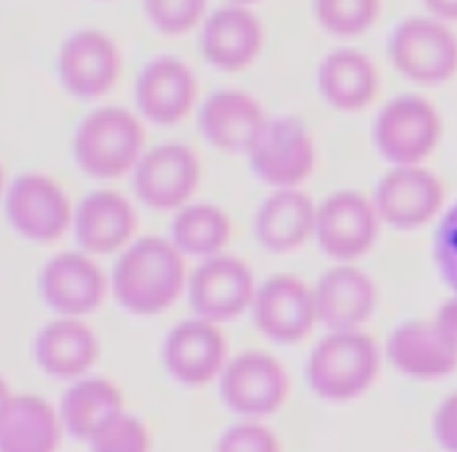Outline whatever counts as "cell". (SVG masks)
I'll use <instances>...</instances> for the list:
<instances>
[{
    "label": "cell",
    "mask_w": 457,
    "mask_h": 452,
    "mask_svg": "<svg viewBox=\"0 0 457 452\" xmlns=\"http://www.w3.org/2000/svg\"><path fill=\"white\" fill-rule=\"evenodd\" d=\"M186 255L170 238L146 234L130 241L114 259L109 289L134 316H157L186 295Z\"/></svg>",
    "instance_id": "1"
},
{
    "label": "cell",
    "mask_w": 457,
    "mask_h": 452,
    "mask_svg": "<svg viewBox=\"0 0 457 452\" xmlns=\"http://www.w3.org/2000/svg\"><path fill=\"white\" fill-rule=\"evenodd\" d=\"M146 130L143 118L121 105H100L75 127L73 161L82 173L96 180H114L132 173L143 155Z\"/></svg>",
    "instance_id": "2"
},
{
    "label": "cell",
    "mask_w": 457,
    "mask_h": 452,
    "mask_svg": "<svg viewBox=\"0 0 457 452\" xmlns=\"http://www.w3.org/2000/svg\"><path fill=\"white\" fill-rule=\"evenodd\" d=\"M378 370V347L359 329L332 331L318 341L305 366L311 389L332 402L353 400L366 393Z\"/></svg>",
    "instance_id": "3"
},
{
    "label": "cell",
    "mask_w": 457,
    "mask_h": 452,
    "mask_svg": "<svg viewBox=\"0 0 457 452\" xmlns=\"http://www.w3.org/2000/svg\"><path fill=\"white\" fill-rule=\"evenodd\" d=\"M4 214L11 229L36 245L61 239L73 220V205L62 184L45 172L16 175L4 193Z\"/></svg>",
    "instance_id": "4"
},
{
    "label": "cell",
    "mask_w": 457,
    "mask_h": 452,
    "mask_svg": "<svg viewBox=\"0 0 457 452\" xmlns=\"http://www.w3.org/2000/svg\"><path fill=\"white\" fill-rule=\"evenodd\" d=\"M130 175L137 202L157 213H175L193 202L202 164L189 145L164 141L146 148Z\"/></svg>",
    "instance_id": "5"
},
{
    "label": "cell",
    "mask_w": 457,
    "mask_h": 452,
    "mask_svg": "<svg viewBox=\"0 0 457 452\" xmlns=\"http://www.w3.org/2000/svg\"><path fill=\"white\" fill-rule=\"evenodd\" d=\"M216 382L223 406L246 420L277 413L289 395L284 364L273 354L257 348L230 357Z\"/></svg>",
    "instance_id": "6"
},
{
    "label": "cell",
    "mask_w": 457,
    "mask_h": 452,
    "mask_svg": "<svg viewBox=\"0 0 457 452\" xmlns=\"http://www.w3.org/2000/svg\"><path fill=\"white\" fill-rule=\"evenodd\" d=\"M61 88L77 100H98L120 80L123 55L107 32L84 27L66 36L55 61Z\"/></svg>",
    "instance_id": "7"
},
{
    "label": "cell",
    "mask_w": 457,
    "mask_h": 452,
    "mask_svg": "<svg viewBox=\"0 0 457 452\" xmlns=\"http://www.w3.org/2000/svg\"><path fill=\"white\" fill-rule=\"evenodd\" d=\"M255 291L257 282L248 263L228 252L198 261L186 288L193 314L218 325L250 311Z\"/></svg>",
    "instance_id": "8"
},
{
    "label": "cell",
    "mask_w": 457,
    "mask_h": 452,
    "mask_svg": "<svg viewBox=\"0 0 457 452\" xmlns=\"http://www.w3.org/2000/svg\"><path fill=\"white\" fill-rule=\"evenodd\" d=\"M398 73L418 84H441L457 73V36L434 16L403 20L389 39Z\"/></svg>",
    "instance_id": "9"
},
{
    "label": "cell",
    "mask_w": 457,
    "mask_h": 452,
    "mask_svg": "<svg viewBox=\"0 0 457 452\" xmlns=\"http://www.w3.org/2000/svg\"><path fill=\"white\" fill-rule=\"evenodd\" d=\"M253 175L273 189L300 188L316 166V146L307 127L295 116L268 118L246 152Z\"/></svg>",
    "instance_id": "10"
},
{
    "label": "cell",
    "mask_w": 457,
    "mask_h": 452,
    "mask_svg": "<svg viewBox=\"0 0 457 452\" xmlns=\"http://www.w3.org/2000/svg\"><path fill=\"white\" fill-rule=\"evenodd\" d=\"M109 277L96 257L75 248L54 254L41 266L37 293L55 316L86 318L105 300Z\"/></svg>",
    "instance_id": "11"
},
{
    "label": "cell",
    "mask_w": 457,
    "mask_h": 452,
    "mask_svg": "<svg viewBox=\"0 0 457 452\" xmlns=\"http://www.w3.org/2000/svg\"><path fill=\"white\" fill-rule=\"evenodd\" d=\"M441 134L443 121L437 109L414 95L387 102L373 129L378 152L395 166L420 164L436 150Z\"/></svg>",
    "instance_id": "12"
},
{
    "label": "cell",
    "mask_w": 457,
    "mask_h": 452,
    "mask_svg": "<svg viewBox=\"0 0 457 452\" xmlns=\"http://www.w3.org/2000/svg\"><path fill=\"white\" fill-rule=\"evenodd\" d=\"M228 359L221 327L195 314L175 323L161 347L164 372L184 388H202L218 381Z\"/></svg>",
    "instance_id": "13"
},
{
    "label": "cell",
    "mask_w": 457,
    "mask_h": 452,
    "mask_svg": "<svg viewBox=\"0 0 457 452\" xmlns=\"http://www.w3.org/2000/svg\"><path fill=\"white\" fill-rule=\"evenodd\" d=\"M198 102V79L193 68L173 54L150 59L134 80L136 113L159 127L184 121Z\"/></svg>",
    "instance_id": "14"
},
{
    "label": "cell",
    "mask_w": 457,
    "mask_h": 452,
    "mask_svg": "<svg viewBox=\"0 0 457 452\" xmlns=\"http://www.w3.org/2000/svg\"><path fill=\"white\" fill-rule=\"evenodd\" d=\"M250 313L257 331L280 345L305 339L318 323L314 289L291 273H275L259 284Z\"/></svg>",
    "instance_id": "15"
},
{
    "label": "cell",
    "mask_w": 457,
    "mask_h": 452,
    "mask_svg": "<svg viewBox=\"0 0 457 452\" xmlns=\"http://www.w3.org/2000/svg\"><path fill=\"white\" fill-rule=\"evenodd\" d=\"M380 222L375 202L366 195L337 191L318 205L314 236L327 255L350 263L373 248Z\"/></svg>",
    "instance_id": "16"
},
{
    "label": "cell",
    "mask_w": 457,
    "mask_h": 452,
    "mask_svg": "<svg viewBox=\"0 0 457 452\" xmlns=\"http://www.w3.org/2000/svg\"><path fill=\"white\" fill-rule=\"evenodd\" d=\"M264 39V25L252 7L225 4L207 13L200 25L198 46L209 66L237 73L255 63Z\"/></svg>",
    "instance_id": "17"
},
{
    "label": "cell",
    "mask_w": 457,
    "mask_h": 452,
    "mask_svg": "<svg viewBox=\"0 0 457 452\" xmlns=\"http://www.w3.org/2000/svg\"><path fill=\"white\" fill-rule=\"evenodd\" d=\"M137 225L134 204L112 188L86 193L75 205L71 220L77 248L93 257L118 255L137 238Z\"/></svg>",
    "instance_id": "18"
},
{
    "label": "cell",
    "mask_w": 457,
    "mask_h": 452,
    "mask_svg": "<svg viewBox=\"0 0 457 452\" xmlns=\"http://www.w3.org/2000/svg\"><path fill=\"white\" fill-rule=\"evenodd\" d=\"M266 121L268 116L261 102L237 88L216 89L196 107L200 136L207 145L225 154L246 155Z\"/></svg>",
    "instance_id": "19"
},
{
    "label": "cell",
    "mask_w": 457,
    "mask_h": 452,
    "mask_svg": "<svg viewBox=\"0 0 457 452\" xmlns=\"http://www.w3.org/2000/svg\"><path fill=\"white\" fill-rule=\"evenodd\" d=\"M375 207L382 222L395 229L428 223L445 204L441 179L421 164L395 166L377 186Z\"/></svg>",
    "instance_id": "20"
},
{
    "label": "cell",
    "mask_w": 457,
    "mask_h": 452,
    "mask_svg": "<svg viewBox=\"0 0 457 452\" xmlns=\"http://www.w3.org/2000/svg\"><path fill=\"white\" fill-rule=\"evenodd\" d=\"M32 354L45 375L71 382L93 370L100 356V341L84 318L55 316L37 331Z\"/></svg>",
    "instance_id": "21"
},
{
    "label": "cell",
    "mask_w": 457,
    "mask_h": 452,
    "mask_svg": "<svg viewBox=\"0 0 457 452\" xmlns=\"http://www.w3.org/2000/svg\"><path fill=\"white\" fill-rule=\"evenodd\" d=\"M391 364L414 379H439L457 366V341L436 320H412L387 341Z\"/></svg>",
    "instance_id": "22"
},
{
    "label": "cell",
    "mask_w": 457,
    "mask_h": 452,
    "mask_svg": "<svg viewBox=\"0 0 457 452\" xmlns=\"http://www.w3.org/2000/svg\"><path fill=\"white\" fill-rule=\"evenodd\" d=\"M318 205L300 188L275 189L253 218L257 243L271 254H289L300 248L316 229Z\"/></svg>",
    "instance_id": "23"
},
{
    "label": "cell",
    "mask_w": 457,
    "mask_h": 452,
    "mask_svg": "<svg viewBox=\"0 0 457 452\" xmlns=\"http://www.w3.org/2000/svg\"><path fill=\"white\" fill-rule=\"evenodd\" d=\"M312 289L318 322L330 331L359 329L377 306L375 282L346 263L327 270Z\"/></svg>",
    "instance_id": "24"
},
{
    "label": "cell",
    "mask_w": 457,
    "mask_h": 452,
    "mask_svg": "<svg viewBox=\"0 0 457 452\" xmlns=\"http://www.w3.org/2000/svg\"><path fill=\"white\" fill-rule=\"evenodd\" d=\"M57 411L64 432L87 443L104 425L125 411L123 391L114 381L87 373L68 384Z\"/></svg>",
    "instance_id": "25"
},
{
    "label": "cell",
    "mask_w": 457,
    "mask_h": 452,
    "mask_svg": "<svg viewBox=\"0 0 457 452\" xmlns=\"http://www.w3.org/2000/svg\"><path fill=\"white\" fill-rule=\"evenodd\" d=\"M62 434L57 407L36 393H14L0 416V452H57Z\"/></svg>",
    "instance_id": "26"
},
{
    "label": "cell",
    "mask_w": 457,
    "mask_h": 452,
    "mask_svg": "<svg viewBox=\"0 0 457 452\" xmlns=\"http://www.w3.org/2000/svg\"><path fill=\"white\" fill-rule=\"evenodd\" d=\"M318 88L325 102L334 109L357 113L377 98L380 75L366 54L353 48H339L321 61Z\"/></svg>",
    "instance_id": "27"
},
{
    "label": "cell",
    "mask_w": 457,
    "mask_h": 452,
    "mask_svg": "<svg viewBox=\"0 0 457 452\" xmlns=\"http://www.w3.org/2000/svg\"><path fill=\"white\" fill-rule=\"evenodd\" d=\"M168 238L186 257L202 261L227 252L232 220L223 207L193 200L173 213Z\"/></svg>",
    "instance_id": "28"
},
{
    "label": "cell",
    "mask_w": 457,
    "mask_h": 452,
    "mask_svg": "<svg viewBox=\"0 0 457 452\" xmlns=\"http://www.w3.org/2000/svg\"><path fill=\"white\" fill-rule=\"evenodd\" d=\"M312 5L323 30L339 38H353L375 25L382 0H314Z\"/></svg>",
    "instance_id": "29"
},
{
    "label": "cell",
    "mask_w": 457,
    "mask_h": 452,
    "mask_svg": "<svg viewBox=\"0 0 457 452\" xmlns=\"http://www.w3.org/2000/svg\"><path fill=\"white\" fill-rule=\"evenodd\" d=\"M143 13L157 32L182 36L200 29L209 13V0H143Z\"/></svg>",
    "instance_id": "30"
},
{
    "label": "cell",
    "mask_w": 457,
    "mask_h": 452,
    "mask_svg": "<svg viewBox=\"0 0 457 452\" xmlns=\"http://www.w3.org/2000/svg\"><path fill=\"white\" fill-rule=\"evenodd\" d=\"M86 445L89 452H152V434L139 416L125 409Z\"/></svg>",
    "instance_id": "31"
},
{
    "label": "cell",
    "mask_w": 457,
    "mask_h": 452,
    "mask_svg": "<svg viewBox=\"0 0 457 452\" xmlns=\"http://www.w3.org/2000/svg\"><path fill=\"white\" fill-rule=\"evenodd\" d=\"M214 452H282L277 434L259 420L228 425L216 439Z\"/></svg>",
    "instance_id": "32"
},
{
    "label": "cell",
    "mask_w": 457,
    "mask_h": 452,
    "mask_svg": "<svg viewBox=\"0 0 457 452\" xmlns=\"http://www.w3.org/2000/svg\"><path fill=\"white\" fill-rule=\"evenodd\" d=\"M434 432L448 452H457V393L448 395L437 407Z\"/></svg>",
    "instance_id": "33"
},
{
    "label": "cell",
    "mask_w": 457,
    "mask_h": 452,
    "mask_svg": "<svg viewBox=\"0 0 457 452\" xmlns=\"http://www.w3.org/2000/svg\"><path fill=\"white\" fill-rule=\"evenodd\" d=\"M428 13L441 21H457V0H423Z\"/></svg>",
    "instance_id": "34"
},
{
    "label": "cell",
    "mask_w": 457,
    "mask_h": 452,
    "mask_svg": "<svg viewBox=\"0 0 457 452\" xmlns=\"http://www.w3.org/2000/svg\"><path fill=\"white\" fill-rule=\"evenodd\" d=\"M434 320L457 341V298L448 300Z\"/></svg>",
    "instance_id": "35"
},
{
    "label": "cell",
    "mask_w": 457,
    "mask_h": 452,
    "mask_svg": "<svg viewBox=\"0 0 457 452\" xmlns=\"http://www.w3.org/2000/svg\"><path fill=\"white\" fill-rule=\"evenodd\" d=\"M12 397H14V393H12L11 386H9V382L0 375V416H2V414L5 413V409L9 407Z\"/></svg>",
    "instance_id": "36"
},
{
    "label": "cell",
    "mask_w": 457,
    "mask_h": 452,
    "mask_svg": "<svg viewBox=\"0 0 457 452\" xmlns=\"http://www.w3.org/2000/svg\"><path fill=\"white\" fill-rule=\"evenodd\" d=\"M7 180H5V172H4V166L0 164V198H4V193L7 189Z\"/></svg>",
    "instance_id": "37"
},
{
    "label": "cell",
    "mask_w": 457,
    "mask_h": 452,
    "mask_svg": "<svg viewBox=\"0 0 457 452\" xmlns=\"http://www.w3.org/2000/svg\"><path fill=\"white\" fill-rule=\"evenodd\" d=\"M261 0H225V4H232V5H245V7H252L253 4H257Z\"/></svg>",
    "instance_id": "38"
}]
</instances>
